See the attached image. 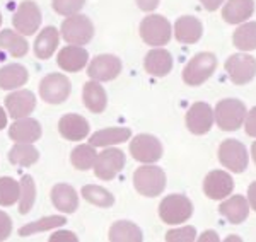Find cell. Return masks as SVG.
Returning <instances> with one entry per match:
<instances>
[{
    "label": "cell",
    "mask_w": 256,
    "mask_h": 242,
    "mask_svg": "<svg viewBox=\"0 0 256 242\" xmlns=\"http://www.w3.org/2000/svg\"><path fill=\"white\" fill-rule=\"evenodd\" d=\"M7 126V113L0 108V130H4Z\"/></svg>",
    "instance_id": "cell-47"
},
{
    "label": "cell",
    "mask_w": 256,
    "mask_h": 242,
    "mask_svg": "<svg viewBox=\"0 0 256 242\" xmlns=\"http://www.w3.org/2000/svg\"><path fill=\"white\" fill-rule=\"evenodd\" d=\"M58 131L65 140L79 142L89 135V123L80 114H65L58 121Z\"/></svg>",
    "instance_id": "cell-18"
},
{
    "label": "cell",
    "mask_w": 256,
    "mask_h": 242,
    "mask_svg": "<svg viewBox=\"0 0 256 242\" xmlns=\"http://www.w3.org/2000/svg\"><path fill=\"white\" fill-rule=\"evenodd\" d=\"M40 159V152L31 145V143H16L9 150V162L14 166L30 167L36 164Z\"/></svg>",
    "instance_id": "cell-31"
},
{
    "label": "cell",
    "mask_w": 256,
    "mask_h": 242,
    "mask_svg": "<svg viewBox=\"0 0 256 242\" xmlns=\"http://www.w3.org/2000/svg\"><path fill=\"white\" fill-rule=\"evenodd\" d=\"M6 108H7V113L10 114V118H14V120L26 118L34 111L36 96L31 91H28V89L10 92L9 96L6 97Z\"/></svg>",
    "instance_id": "cell-16"
},
{
    "label": "cell",
    "mask_w": 256,
    "mask_h": 242,
    "mask_svg": "<svg viewBox=\"0 0 256 242\" xmlns=\"http://www.w3.org/2000/svg\"><path fill=\"white\" fill-rule=\"evenodd\" d=\"M20 196V183L12 178H0V207H10Z\"/></svg>",
    "instance_id": "cell-37"
},
{
    "label": "cell",
    "mask_w": 256,
    "mask_h": 242,
    "mask_svg": "<svg viewBox=\"0 0 256 242\" xmlns=\"http://www.w3.org/2000/svg\"><path fill=\"white\" fill-rule=\"evenodd\" d=\"M120 72H122V60L114 55H98L88 67V75L98 82L116 79Z\"/></svg>",
    "instance_id": "cell-14"
},
{
    "label": "cell",
    "mask_w": 256,
    "mask_h": 242,
    "mask_svg": "<svg viewBox=\"0 0 256 242\" xmlns=\"http://www.w3.org/2000/svg\"><path fill=\"white\" fill-rule=\"evenodd\" d=\"M248 202H250V208L256 212V181L251 183L248 188Z\"/></svg>",
    "instance_id": "cell-44"
},
{
    "label": "cell",
    "mask_w": 256,
    "mask_h": 242,
    "mask_svg": "<svg viewBox=\"0 0 256 242\" xmlns=\"http://www.w3.org/2000/svg\"><path fill=\"white\" fill-rule=\"evenodd\" d=\"M254 0H227L222 7V17L227 24H242L253 15Z\"/></svg>",
    "instance_id": "cell-22"
},
{
    "label": "cell",
    "mask_w": 256,
    "mask_h": 242,
    "mask_svg": "<svg viewBox=\"0 0 256 242\" xmlns=\"http://www.w3.org/2000/svg\"><path fill=\"white\" fill-rule=\"evenodd\" d=\"M96 150H94V145L90 143H82V145L76 147L70 154V162L76 169L79 171H89L94 167V162H96Z\"/></svg>",
    "instance_id": "cell-34"
},
{
    "label": "cell",
    "mask_w": 256,
    "mask_h": 242,
    "mask_svg": "<svg viewBox=\"0 0 256 242\" xmlns=\"http://www.w3.org/2000/svg\"><path fill=\"white\" fill-rule=\"evenodd\" d=\"M204 34V26L193 15H181L174 22V38L180 43L195 44L202 39Z\"/></svg>",
    "instance_id": "cell-20"
},
{
    "label": "cell",
    "mask_w": 256,
    "mask_h": 242,
    "mask_svg": "<svg viewBox=\"0 0 256 242\" xmlns=\"http://www.w3.org/2000/svg\"><path fill=\"white\" fill-rule=\"evenodd\" d=\"M82 99H84L86 108L90 113H102L108 106V97H106V91L98 80H89L84 84V91H82Z\"/></svg>",
    "instance_id": "cell-25"
},
{
    "label": "cell",
    "mask_w": 256,
    "mask_h": 242,
    "mask_svg": "<svg viewBox=\"0 0 256 242\" xmlns=\"http://www.w3.org/2000/svg\"><path fill=\"white\" fill-rule=\"evenodd\" d=\"M72 85L64 73H50L40 84V96L48 104H62L68 99Z\"/></svg>",
    "instance_id": "cell-9"
},
{
    "label": "cell",
    "mask_w": 256,
    "mask_h": 242,
    "mask_svg": "<svg viewBox=\"0 0 256 242\" xmlns=\"http://www.w3.org/2000/svg\"><path fill=\"white\" fill-rule=\"evenodd\" d=\"M12 232V220L6 212H0V241H6Z\"/></svg>",
    "instance_id": "cell-40"
},
{
    "label": "cell",
    "mask_w": 256,
    "mask_h": 242,
    "mask_svg": "<svg viewBox=\"0 0 256 242\" xmlns=\"http://www.w3.org/2000/svg\"><path fill=\"white\" fill-rule=\"evenodd\" d=\"M218 161L230 172H241L248 167V150L239 140H224L218 147Z\"/></svg>",
    "instance_id": "cell-12"
},
{
    "label": "cell",
    "mask_w": 256,
    "mask_h": 242,
    "mask_svg": "<svg viewBox=\"0 0 256 242\" xmlns=\"http://www.w3.org/2000/svg\"><path fill=\"white\" fill-rule=\"evenodd\" d=\"M144 68L154 77H166L172 70V56L162 46H156L144 58Z\"/></svg>",
    "instance_id": "cell-19"
},
{
    "label": "cell",
    "mask_w": 256,
    "mask_h": 242,
    "mask_svg": "<svg viewBox=\"0 0 256 242\" xmlns=\"http://www.w3.org/2000/svg\"><path fill=\"white\" fill-rule=\"evenodd\" d=\"M214 109L210 108L207 102H195L192 108L188 109L184 121H186V128L193 135H205L212 130L214 126Z\"/></svg>",
    "instance_id": "cell-13"
},
{
    "label": "cell",
    "mask_w": 256,
    "mask_h": 242,
    "mask_svg": "<svg viewBox=\"0 0 256 242\" xmlns=\"http://www.w3.org/2000/svg\"><path fill=\"white\" fill-rule=\"evenodd\" d=\"M248 109L244 102L239 99H222L217 102L216 111V123L220 130L224 131H236L239 126H242V121L246 120Z\"/></svg>",
    "instance_id": "cell-3"
},
{
    "label": "cell",
    "mask_w": 256,
    "mask_h": 242,
    "mask_svg": "<svg viewBox=\"0 0 256 242\" xmlns=\"http://www.w3.org/2000/svg\"><path fill=\"white\" fill-rule=\"evenodd\" d=\"M86 0H52V5L53 10L60 15H74V14H79V10L84 7Z\"/></svg>",
    "instance_id": "cell-38"
},
{
    "label": "cell",
    "mask_w": 256,
    "mask_h": 242,
    "mask_svg": "<svg viewBox=\"0 0 256 242\" xmlns=\"http://www.w3.org/2000/svg\"><path fill=\"white\" fill-rule=\"evenodd\" d=\"M130 154L135 161L142 164H154L162 157V143L158 137L147 133H140L130 142Z\"/></svg>",
    "instance_id": "cell-8"
},
{
    "label": "cell",
    "mask_w": 256,
    "mask_h": 242,
    "mask_svg": "<svg viewBox=\"0 0 256 242\" xmlns=\"http://www.w3.org/2000/svg\"><path fill=\"white\" fill-rule=\"evenodd\" d=\"M108 239L111 242H140L144 239V236L142 231L134 222L120 220V222H114L111 225Z\"/></svg>",
    "instance_id": "cell-30"
},
{
    "label": "cell",
    "mask_w": 256,
    "mask_h": 242,
    "mask_svg": "<svg viewBox=\"0 0 256 242\" xmlns=\"http://www.w3.org/2000/svg\"><path fill=\"white\" fill-rule=\"evenodd\" d=\"M234 190V179L226 171H212L204 181V193L210 200H224Z\"/></svg>",
    "instance_id": "cell-15"
},
{
    "label": "cell",
    "mask_w": 256,
    "mask_h": 242,
    "mask_svg": "<svg viewBox=\"0 0 256 242\" xmlns=\"http://www.w3.org/2000/svg\"><path fill=\"white\" fill-rule=\"evenodd\" d=\"M224 67L230 82H234L236 85H244L256 77V58L246 55L244 51L230 55L226 60Z\"/></svg>",
    "instance_id": "cell-7"
},
{
    "label": "cell",
    "mask_w": 256,
    "mask_h": 242,
    "mask_svg": "<svg viewBox=\"0 0 256 242\" xmlns=\"http://www.w3.org/2000/svg\"><path fill=\"white\" fill-rule=\"evenodd\" d=\"M0 26H2V15H0Z\"/></svg>",
    "instance_id": "cell-49"
},
{
    "label": "cell",
    "mask_w": 256,
    "mask_h": 242,
    "mask_svg": "<svg viewBox=\"0 0 256 242\" xmlns=\"http://www.w3.org/2000/svg\"><path fill=\"white\" fill-rule=\"evenodd\" d=\"M125 154L118 149H106L101 154H98L94 162V174L102 181L114 179L125 167Z\"/></svg>",
    "instance_id": "cell-11"
},
{
    "label": "cell",
    "mask_w": 256,
    "mask_h": 242,
    "mask_svg": "<svg viewBox=\"0 0 256 242\" xmlns=\"http://www.w3.org/2000/svg\"><path fill=\"white\" fill-rule=\"evenodd\" d=\"M28 79H30V72L19 63H10L0 68V89L4 91H14L26 84Z\"/></svg>",
    "instance_id": "cell-26"
},
{
    "label": "cell",
    "mask_w": 256,
    "mask_h": 242,
    "mask_svg": "<svg viewBox=\"0 0 256 242\" xmlns=\"http://www.w3.org/2000/svg\"><path fill=\"white\" fill-rule=\"evenodd\" d=\"M52 203L56 210L74 213L79 208V195L70 184H55L52 188Z\"/></svg>",
    "instance_id": "cell-23"
},
{
    "label": "cell",
    "mask_w": 256,
    "mask_h": 242,
    "mask_svg": "<svg viewBox=\"0 0 256 242\" xmlns=\"http://www.w3.org/2000/svg\"><path fill=\"white\" fill-rule=\"evenodd\" d=\"M80 195L84 196L86 202H89L90 205H96L99 208H110L114 205V196L102 186L98 184H86L82 188Z\"/></svg>",
    "instance_id": "cell-33"
},
{
    "label": "cell",
    "mask_w": 256,
    "mask_h": 242,
    "mask_svg": "<svg viewBox=\"0 0 256 242\" xmlns=\"http://www.w3.org/2000/svg\"><path fill=\"white\" fill-rule=\"evenodd\" d=\"M58 39H60V36L55 27L53 26L44 27L34 41V55L41 60L52 58V55L56 51V48H58Z\"/></svg>",
    "instance_id": "cell-27"
},
{
    "label": "cell",
    "mask_w": 256,
    "mask_h": 242,
    "mask_svg": "<svg viewBox=\"0 0 256 242\" xmlns=\"http://www.w3.org/2000/svg\"><path fill=\"white\" fill-rule=\"evenodd\" d=\"M217 68V56L210 51L196 53L192 60L186 63L183 70V82L192 87L202 85L205 80L212 77V73Z\"/></svg>",
    "instance_id": "cell-1"
},
{
    "label": "cell",
    "mask_w": 256,
    "mask_h": 242,
    "mask_svg": "<svg viewBox=\"0 0 256 242\" xmlns=\"http://www.w3.org/2000/svg\"><path fill=\"white\" fill-rule=\"evenodd\" d=\"M251 154H253V161H254V164H256V142L251 145Z\"/></svg>",
    "instance_id": "cell-48"
},
{
    "label": "cell",
    "mask_w": 256,
    "mask_h": 242,
    "mask_svg": "<svg viewBox=\"0 0 256 242\" xmlns=\"http://www.w3.org/2000/svg\"><path fill=\"white\" fill-rule=\"evenodd\" d=\"M244 128H246V133L250 137H254L256 138V106L251 109L250 113L246 114V120H244Z\"/></svg>",
    "instance_id": "cell-41"
},
{
    "label": "cell",
    "mask_w": 256,
    "mask_h": 242,
    "mask_svg": "<svg viewBox=\"0 0 256 242\" xmlns=\"http://www.w3.org/2000/svg\"><path fill=\"white\" fill-rule=\"evenodd\" d=\"M193 215V203L184 195H169L159 205V217L168 225L188 222Z\"/></svg>",
    "instance_id": "cell-5"
},
{
    "label": "cell",
    "mask_w": 256,
    "mask_h": 242,
    "mask_svg": "<svg viewBox=\"0 0 256 242\" xmlns=\"http://www.w3.org/2000/svg\"><path fill=\"white\" fill-rule=\"evenodd\" d=\"M196 239V229L188 225V227L174 229L166 234L168 242H193Z\"/></svg>",
    "instance_id": "cell-39"
},
{
    "label": "cell",
    "mask_w": 256,
    "mask_h": 242,
    "mask_svg": "<svg viewBox=\"0 0 256 242\" xmlns=\"http://www.w3.org/2000/svg\"><path fill=\"white\" fill-rule=\"evenodd\" d=\"M12 24L16 31L22 36H32L38 31L41 24V10L38 3L32 0H24L18 5L14 15H12Z\"/></svg>",
    "instance_id": "cell-10"
},
{
    "label": "cell",
    "mask_w": 256,
    "mask_h": 242,
    "mask_svg": "<svg viewBox=\"0 0 256 242\" xmlns=\"http://www.w3.org/2000/svg\"><path fill=\"white\" fill-rule=\"evenodd\" d=\"M232 43L239 51L256 50V22H242L234 31Z\"/></svg>",
    "instance_id": "cell-32"
},
{
    "label": "cell",
    "mask_w": 256,
    "mask_h": 242,
    "mask_svg": "<svg viewBox=\"0 0 256 242\" xmlns=\"http://www.w3.org/2000/svg\"><path fill=\"white\" fill-rule=\"evenodd\" d=\"M20 203H19V213L20 215H26L31 212L32 205L36 202V184L32 181V178L30 174L22 176L20 179V196H19Z\"/></svg>",
    "instance_id": "cell-36"
},
{
    "label": "cell",
    "mask_w": 256,
    "mask_h": 242,
    "mask_svg": "<svg viewBox=\"0 0 256 242\" xmlns=\"http://www.w3.org/2000/svg\"><path fill=\"white\" fill-rule=\"evenodd\" d=\"M218 212L230 224H242L248 219V215H250V202L241 195L230 196L229 200H226L218 207Z\"/></svg>",
    "instance_id": "cell-24"
},
{
    "label": "cell",
    "mask_w": 256,
    "mask_h": 242,
    "mask_svg": "<svg viewBox=\"0 0 256 242\" xmlns=\"http://www.w3.org/2000/svg\"><path fill=\"white\" fill-rule=\"evenodd\" d=\"M88 60H89V53L82 46H77V44L65 46L64 50H60L58 56H56V63L65 72L82 70L88 65Z\"/></svg>",
    "instance_id": "cell-21"
},
{
    "label": "cell",
    "mask_w": 256,
    "mask_h": 242,
    "mask_svg": "<svg viewBox=\"0 0 256 242\" xmlns=\"http://www.w3.org/2000/svg\"><path fill=\"white\" fill-rule=\"evenodd\" d=\"M0 50L16 56V58H20V56L26 55L30 46H28V41L24 39V36L20 32L4 29L0 31Z\"/></svg>",
    "instance_id": "cell-28"
},
{
    "label": "cell",
    "mask_w": 256,
    "mask_h": 242,
    "mask_svg": "<svg viewBox=\"0 0 256 242\" xmlns=\"http://www.w3.org/2000/svg\"><path fill=\"white\" fill-rule=\"evenodd\" d=\"M135 2H137V5L144 12H152L158 9V5H159V0H135Z\"/></svg>",
    "instance_id": "cell-43"
},
{
    "label": "cell",
    "mask_w": 256,
    "mask_h": 242,
    "mask_svg": "<svg viewBox=\"0 0 256 242\" xmlns=\"http://www.w3.org/2000/svg\"><path fill=\"white\" fill-rule=\"evenodd\" d=\"M198 241H200V242H205V241L217 242V241H218V236H217V232H214V231H207V232H204L200 237H198Z\"/></svg>",
    "instance_id": "cell-46"
},
{
    "label": "cell",
    "mask_w": 256,
    "mask_h": 242,
    "mask_svg": "<svg viewBox=\"0 0 256 242\" xmlns=\"http://www.w3.org/2000/svg\"><path fill=\"white\" fill-rule=\"evenodd\" d=\"M134 186L142 196L156 198L166 188V174L160 167L146 164L134 172Z\"/></svg>",
    "instance_id": "cell-2"
},
{
    "label": "cell",
    "mask_w": 256,
    "mask_h": 242,
    "mask_svg": "<svg viewBox=\"0 0 256 242\" xmlns=\"http://www.w3.org/2000/svg\"><path fill=\"white\" fill-rule=\"evenodd\" d=\"M130 137L132 131L128 128H106L92 133V137L89 138V143L94 147H111L130 140Z\"/></svg>",
    "instance_id": "cell-29"
},
{
    "label": "cell",
    "mask_w": 256,
    "mask_h": 242,
    "mask_svg": "<svg viewBox=\"0 0 256 242\" xmlns=\"http://www.w3.org/2000/svg\"><path fill=\"white\" fill-rule=\"evenodd\" d=\"M50 242H77L79 239L76 237L74 232H68V231H60V232H55L53 236H50Z\"/></svg>",
    "instance_id": "cell-42"
},
{
    "label": "cell",
    "mask_w": 256,
    "mask_h": 242,
    "mask_svg": "<svg viewBox=\"0 0 256 242\" xmlns=\"http://www.w3.org/2000/svg\"><path fill=\"white\" fill-rule=\"evenodd\" d=\"M41 125L38 120H32V118H20V120L14 121L9 128V137L10 140L16 143H34L41 138Z\"/></svg>",
    "instance_id": "cell-17"
},
{
    "label": "cell",
    "mask_w": 256,
    "mask_h": 242,
    "mask_svg": "<svg viewBox=\"0 0 256 242\" xmlns=\"http://www.w3.org/2000/svg\"><path fill=\"white\" fill-rule=\"evenodd\" d=\"M67 219L62 215H52V217H44V219H40L36 222H30L28 225L19 229V236L20 237H30L32 234L36 232H46V231H52V229H56V227H62L65 225Z\"/></svg>",
    "instance_id": "cell-35"
},
{
    "label": "cell",
    "mask_w": 256,
    "mask_h": 242,
    "mask_svg": "<svg viewBox=\"0 0 256 242\" xmlns=\"http://www.w3.org/2000/svg\"><path fill=\"white\" fill-rule=\"evenodd\" d=\"M171 22L159 14H150L140 22V38L150 46H164L171 41Z\"/></svg>",
    "instance_id": "cell-4"
},
{
    "label": "cell",
    "mask_w": 256,
    "mask_h": 242,
    "mask_svg": "<svg viewBox=\"0 0 256 242\" xmlns=\"http://www.w3.org/2000/svg\"><path fill=\"white\" fill-rule=\"evenodd\" d=\"M200 2L204 3V7L208 12H214V10H217L222 3H224V0H200Z\"/></svg>",
    "instance_id": "cell-45"
},
{
    "label": "cell",
    "mask_w": 256,
    "mask_h": 242,
    "mask_svg": "<svg viewBox=\"0 0 256 242\" xmlns=\"http://www.w3.org/2000/svg\"><path fill=\"white\" fill-rule=\"evenodd\" d=\"M60 31H62L64 39L67 41L68 44H77V46L88 44L94 36L92 22H90V19L88 15H82V14L68 15V17L62 22Z\"/></svg>",
    "instance_id": "cell-6"
}]
</instances>
